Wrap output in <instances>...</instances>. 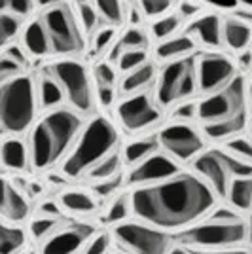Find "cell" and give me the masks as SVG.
<instances>
[{
    "label": "cell",
    "mask_w": 252,
    "mask_h": 254,
    "mask_svg": "<svg viewBox=\"0 0 252 254\" xmlns=\"http://www.w3.org/2000/svg\"><path fill=\"white\" fill-rule=\"evenodd\" d=\"M85 124L87 118L68 105L42 112L27 135L34 173H52L53 169H59L72 152Z\"/></svg>",
    "instance_id": "2"
},
{
    "label": "cell",
    "mask_w": 252,
    "mask_h": 254,
    "mask_svg": "<svg viewBox=\"0 0 252 254\" xmlns=\"http://www.w3.org/2000/svg\"><path fill=\"white\" fill-rule=\"evenodd\" d=\"M0 216L2 220L11 224H27L34 216L32 199L23 191L10 175H2V201H0Z\"/></svg>",
    "instance_id": "17"
},
{
    "label": "cell",
    "mask_w": 252,
    "mask_h": 254,
    "mask_svg": "<svg viewBox=\"0 0 252 254\" xmlns=\"http://www.w3.org/2000/svg\"><path fill=\"white\" fill-rule=\"evenodd\" d=\"M0 161H2V171L6 175H11V177H21L27 173H34L29 138L19 137V135L2 137Z\"/></svg>",
    "instance_id": "18"
},
{
    "label": "cell",
    "mask_w": 252,
    "mask_h": 254,
    "mask_svg": "<svg viewBox=\"0 0 252 254\" xmlns=\"http://www.w3.org/2000/svg\"><path fill=\"white\" fill-rule=\"evenodd\" d=\"M161 150L177 159L182 167H189L210 146L209 138L197 122L169 120L158 131Z\"/></svg>",
    "instance_id": "10"
},
{
    "label": "cell",
    "mask_w": 252,
    "mask_h": 254,
    "mask_svg": "<svg viewBox=\"0 0 252 254\" xmlns=\"http://www.w3.org/2000/svg\"><path fill=\"white\" fill-rule=\"evenodd\" d=\"M226 205L231 209L249 216L252 212V175L251 177H237L231 182V188L226 197Z\"/></svg>",
    "instance_id": "32"
},
{
    "label": "cell",
    "mask_w": 252,
    "mask_h": 254,
    "mask_svg": "<svg viewBox=\"0 0 252 254\" xmlns=\"http://www.w3.org/2000/svg\"><path fill=\"white\" fill-rule=\"evenodd\" d=\"M38 8L36 0H2V11H10L15 13L23 19L34 15V11Z\"/></svg>",
    "instance_id": "46"
},
{
    "label": "cell",
    "mask_w": 252,
    "mask_h": 254,
    "mask_svg": "<svg viewBox=\"0 0 252 254\" xmlns=\"http://www.w3.org/2000/svg\"><path fill=\"white\" fill-rule=\"evenodd\" d=\"M110 254H127V253H126V251H122V249H118V247H116V249Z\"/></svg>",
    "instance_id": "57"
},
{
    "label": "cell",
    "mask_w": 252,
    "mask_h": 254,
    "mask_svg": "<svg viewBox=\"0 0 252 254\" xmlns=\"http://www.w3.org/2000/svg\"><path fill=\"white\" fill-rule=\"evenodd\" d=\"M127 171L126 161H124V154H122V148L110 154L106 159H103L99 165H95L93 169L87 173L85 177V182L87 184H93V182H101V180H108L114 179V177H120Z\"/></svg>",
    "instance_id": "33"
},
{
    "label": "cell",
    "mask_w": 252,
    "mask_h": 254,
    "mask_svg": "<svg viewBox=\"0 0 252 254\" xmlns=\"http://www.w3.org/2000/svg\"><path fill=\"white\" fill-rule=\"evenodd\" d=\"M31 233L25 224H0V254H19L31 249Z\"/></svg>",
    "instance_id": "28"
},
{
    "label": "cell",
    "mask_w": 252,
    "mask_h": 254,
    "mask_svg": "<svg viewBox=\"0 0 252 254\" xmlns=\"http://www.w3.org/2000/svg\"><path fill=\"white\" fill-rule=\"evenodd\" d=\"M247 218H249V249L252 251V212Z\"/></svg>",
    "instance_id": "56"
},
{
    "label": "cell",
    "mask_w": 252,
    "mask_h": 254,
    "mask_svg": "<svg viewBox=\"0 0 252 254\" xmlns=\"http://www.w3.org/2000/svg\"><path fill=\"white\" fill-rule=\"evenodd\" d=\"M186 32H189L195 42L210 52H218L224 48V17L216 11L201 13L195 19H191L186 27Z\"/></svg>",
    "instance_id": "20"
},
{
    "label": "cell",
    "mask_w": 252,
    "mask_h": 254,
    "mask_svg": "<svg viewBox=\"0 0 252 254\" xmlns=\"http://www.w3.org/2000/svg\"><path fill=\"white\" fill-rule=\"evenodd\" d=\"M148 61H150V50H126L118 57L116 64H118L122 74H127V72L142 66Z\"/></svg>",
    "instance_id": "43"
},
{
    "label": "cell",
    "mask_w": 252,
    "mask_h": 254,
    "mask_svg": "<svg viewBox=\"0 0 252 254\" xmlns=\"http://www.w3.org/2000/svg\"><path fill=\"white\" fill-rule=\"evenodd\" d=\"M180 0H137L138 11L146 19H158L179 8Z\"/></svg>",
    "instance_id": "40"
},
{
    "label": "cell",
    "mask_w": 252,
    "mask_h": 254,
    "mask_svg": "<svg viewBox=\"0 0 252 254\" xmlns=\"http://www.w3.org/2000/svg\"><path fill=\"white\" fill-rule=\"evenodd\" d=\"M247 133L252 137V116H251V122H249V129H247Z\"/></svg>",
    "instance_id": "58"
},
{
    "label": "cell",
    "mask_w": 252,
    "mask_h": 254,
    "mask_svg": "<svg viewBox=\"0 0 252 254\" xmlns=\"http://www.w3.org/2000/svg\"><path fill=\"white\" fill-rule=\"evenodd\" d=\"M158 152H161V142H159L158 131L156 133H148V135L131 137L122 146V154H124V161H126L127 169H131V167H135L138 163L146 161L148 158H152Z\"/></svg>",
    "instance_id": "24"
},
{
    "label": "cell",
    "mask_w": 252,
    "mask_h": 254,
    "mask_svg": "<svg viewBox=\"0 0 252 254\" xmlns=\"http://www.w3.org/2000/svg\"><path fill=\"white\" fill-rule=\"evenodd\" d=\"M27 72V66H23L21 63H17L15 59H11L8 55L2 53V59H0V80L2 82H8L15 76H21Z\"/></svg>",
    "instance_id": "48"
},
{
    "label": "cell",
    "mask_w": 252,
    "mask_h": 254,
    "mask_svg": "<svg viewBox=\"0 0 252 254\" xmlns=\"http://www.w3.org/2000/svg\"><path fill=\"white\" fill-rule=\"evenodd\" d=\"M197 50V42L189 32H179L175 36H171L167 40H161L154 48V61L159 64L171 63V61H179L186 57H193Z\"/></svg>",
    "instance_id": "21"
},
{
    "label": "cell",
    "mask_w": 252,
    "mask_h": 254,
    "mask_svg": "<svg viewBox=\"0 0 252 254\" xmlns=\"http://www.w3.org/2000/svg\"><path fill=\"white\" fill-rule=\"evenodd\" d=\"M114 114L120 129L129 137L156 133L167 124V110L158 103L154 89L120 97Z\"/></svg>",
    "instance_id": "7"
},
{
    "label": "cell",
    "mask_w": 252,
    "mask_h": 254,
    "mask_svg": "<svg viewBox=\"0 0 252 254\" xmlns=\"http://www.w3.org/2000/svg\"><path fill=\"white\" fill-rule=\"evenodd\" d=\"M95 232L97 228L91 224L74 220L72 224H68L61 232H57L34 249H36V254H82L89 237Z\"/></svg>",
    "instance_id": "16"
},
{
    "label": "cell",
    "mask_w": 252,
    "mask_h": 254,
    "mask_svg": "<svg viewBox=\"0 0 252 254\" xmlns=\"http://www.w3.org/2000/svg\"><path fill=\"white\" fill-rule=\"evenodd\" d=\"M116 249L114 233L110 228H101L89 237L82 254H110Z\"/></svg>",
    "instance_id": "39"
},
{
    "label": "cell",
    "mask_w": 252,
    "mask_h": 254,
    "mask_svg": "<svg viewBox=\"0 0 252 254\" xmlns=\"http://www.w3.org/2000/svg\"><path fill=\"white\" fill-rule=\"evenodd\" d=\"M177 11L184 17V21H191V19H195L197 15L203 13V6L195 0H180Z\"/></svg>",
    "instance_id": "51"
},
{
    "label": "cell",
    "mask_w": 252,
    "mask_h": 254,
    "mask_svg": "<svg viewBox=\"0 0 252 254\" xmlns=\"http://www.w3.org/2000/svg\"><path fill=\"white\" fill-rule=\"evenodd\" d=\"M74 220H78V218H72V216H32V220L27 224L29 233H31L32 247L42 245L46 239H50L52 235L61 232L63 228L72 224Z\"/></svg>",
    "instance_id": "30"
},
{
    "label": "cell",
    "mask_w": 252,
    "mask_h": 254,
    "mask_svg": "<svg viewBox=\"0 0 252 254\" xmlns=\"http://www.w3.org/2000/svg\"><path fill=\"white\" fill-rule=\"evenodd\" d=\"M91 70H93V78L97 85H120L122 72H120L118 64L112 63V61L101 59L99 63H95Z\"/></svg>",
    "instance_id": "42"
},
{
    "label": "cell",
    "mask_w": 252,
    "mask_h": 254,
    "mask_svg": "<svg viewBox=\"0 0 252 254\" xmlns=\"http://www.w3.org/2000/svg\"><path fill=\"white\" fill-rule=\"evenodd\" d=\"M19 254H36V249H34L32 253H29V251H25V253H19Z\"/></svg>",
    "instance_id": "59"
},
{
    "label": "cell",
    "mask_w": 252,
    "mask_h": 254,
    "mask_svg": "<svg viewBox=\"0 0 252 254\" xmlns=\"http://www.w3.org/2000/svg\"><path fill=\"white\" fill-rule=\"evenodd\" d=\"M118 27L114 25H103L99 31L93 34V55L95 57H101V59H106V55L110 53V50L114 48V44L118 42L120 34L116 31Z\"/></svg>",
    "instance_id": "37"
},
{
    "label": "cell",
    "mask_w": 252,
    "mask_h": 254,
    "mask_svg": "<svg viewBox=\"0 0 252 254\" xmlns=\"http://www.w3.org/2000/svg\"><path fill=\"white\" fill-rule=\"evenodd\" d=\"M120 87L118 85H97V101H99V108L103 110H110L116 108L118 101H120Z\"/></svg>",
    "instance_id": "47"
},
{
    "label": "cell",
    "mask_w": 252,
    "mask_h": 254,
    "mask_svg": "<svg viewBox=\"0 0 252 254\" xmlns=\"http://www.w3.org/2000/svg\"><path fill=\"white\" fill-rule=\"evenodd\" d=\"M188 169L197 173L201 179L216 191L222 203H226L233 180L237 177H251L252 175V165L231 156L220 144H210Z\"/></svg>",
    "instance_id": "8"
},
{
    "label": "cell",
    "mask_w": 252,
    "mask_h": 254,
    "mask_svg": "<svg viewBox=\"0 0 252 254\" xmlns=\"http://www.w3.org/2000/svg\"><path fill=\"white\" fill-rule=\"evenodd\" d=\"M124 131L118 122L106 114H95L87 118V124L82 129L80 137L74 144L72 152L59 167V173L70 182L85 180L87 173L99 165L103 159L114 154L124 146Z\"/></svg>",
    "instance_id": "3"
},
{
    "label": "cell",
    "mask_w": 252,
    "mask_h": 254,
    "mask_svg": "<svg viewBox=\"0 0 252 254\" xmlns=\"http://www.w3.org/2000/svg\"><path fill=\"white\" fill-rule=\"evenodd\" d=\"M237 64H239V70H241V74L249 76L252 72V48L251 50H247V52L243 53H237Z\"/></svg>",
    "instance_id": "52"
},
{
    "label": "cell",
    "mask_w": 252,
    "mask_h": 254,
    "mask_svg": "<svg viewBox=\"0 0 252 254\" xmlns=\"http://www.w3.org/2000/svg\"><path fill=\"white\" fill-rule=\"evenodd\" d=\"M220 146H224L231 156H235L237 159L252 165V137L249 133H243V135L231 138V140H228L226 144H220Z\"/></svg>",
    "instance_id": "44"
},
{
    "label": "cell",
    "mask_w": 252,
    "mask_h": 254,
    "mask_svg": "<svg viewBox=\"0 0 252 254\" xmlns=\"http://www.w3.org/2000/svg\"><path fill=\"white\" fill-rule=\"evenodd\" d=\"M184 17L180 15L179 11H171L167 15H161L158 19H154L152 23V29H150V34L156 42H161V40H167L171 36L179 34L180 29L184 27Z\"/></svg>",
    "instance_id": "34"
},
{
    "label": "cell",
    "mask_w": 252,
    "mask_h": 254,
    "mask_svg": "<svg viewBox=\"0 0 252 254\" xmlns=\"http://www.w3.org/2000/svg\"><path fill=\"white\" fill-rule=\"evenodd\" d=\"M197 253V251H195ZM197 254H252L249 247H241V249H226V251H209V253H197Z\"/></svg>",
    "instance_id": "53"
},
{
    "label": "cell",
    "mask_w": 252,
    "mask_h": 254,
    "mask_svg": "<svg viewBox=\"0 0 252 254\" xmlns=\"http://www.w3.org/2000/svg\"><path fill=\"white\" fill-rule=\"evenodd\" d=\"M131 203L133 218L175 235L205 220L222 199L197 173L186 167L159 184L133 188Z\"/></svg>",
    "instance_id": "1"
},
{
    "label": "cell",
    "mask_w": 252,
    "mask_h": 254,
    "mask_svg": "<svg viewBox=\"0 0 252 254\" xmlns=\"http://www.w3.org/2000/svg\"><path fill=\"white\" fill-rule=\"evenodd\" d=\"M48 68L63 85L66 105L72 106L85 118L99 114L97 82L93 78V70H89L84 61H80L78 57H59Z\"/></svg>",
    "instance_id": "6"
},
{
    "label": "cell",
    "mask_w": 252,
    "mask_h": 254,
    "mask_svg": "<svg viewBox=\"0 0 252 254\" xmlns=\"http://www.w3.org/2000/svg\"><path fill=\"white\" fill-rule=\"evenodd\" d=\"M40 116H42V106L38 99V87L34 76L25 72L8 82H2L0 87L2 137L8 135L27 137Z\"/></svg>",
    "instance_id": "5"
},
{
    "label": "cell",
    "mask_w": 252,
    "mask_h": 254,
    "mask_svg": "<svg viewBox=\"0 0 252 254\" xmlns=\"http://www.w3.org/2000/svg\"><path fill=\"white\" fill-rule=\"evenodd\" d=\"M169 120H177V122H197V99H189L182 101L177 106L171 108Z\"/></svg>",
    "instance_id": "45"
},
{
    "label": "cell",
    "mask_w": 252,
    "mask_h": 254,
    "mask_svg": "<svg viewBox=\"0 0 252 254\" xmlns=\"http://www.w3.org/2000/svg\"><path fill=\"white\" fill-rule=\"evenodd\" d=\"M247 93H249V105H251V110H252V72L247 78Z\"/></svg>",
    "instance_id": "55"
},
{
    "label": "cell",
    "mask_w": 252,
    "mask_h": 254,
    "mask_svg": "<svg viewBox=\"0 0 252 254\" xmlns=\"http://www.w3.org/2000/svg\"><path fill=\"white\" fill-rule=\"evenodd\" d=\"M158 61H148L142 66H138L135 70L127 72V74H122V80H120V95H133V93H142V91H150L156 87V82H158Z\"/></svg>",
    "instance_id": "23"
},
{
    "label": "cell",
    "mask_w": 252,
    "mask_h": 254,
    "mask_svg": "<svg viewBox=\"0 0 252 254\" xmlns=\"http://www.w3.org/2000/svg\"><path fill=\"white\" fill-rule=\"evenodd\" d=\"M197 63V80H199V97L220 91L241 74L237 61L220 52H209L195 55Z\"/></svg>",
    "instance_id": "14"
},
{
    "label": "cell",
    "mask_w": 252,
    "mask_h": 254,
    "mask_svg": "<svg viewBox=\"0 0 252 254\" xmlns=\"http://www.w3.org/2000/svg\"><path fill=\"white\" fill-rule=\"evenodd\" d=\"M150 38H152V34H148L144 29H140L137 25H131L124 31V34H120L118 42L106 55V59L116 63L122 52H126V50H150Z\"/></svg>",
    "instance_id": "31"
},
{
    "label": "cell",
    "mask_w": 252,
    "mask_h": 254,
    "mask_svg": "<svg viewBox=\"0 0 252 254\" xmlns=\"http://www.w3.org/2000/svg\"><path fill=\"white\" fill-rule=\"evenodd\" d=\"M175 241L197 253L249 247V218L220 203L205 220L175 233Z\"/></svg>",
    "instance_id": "4"
},
{
    "label": "cell",
    "mask_w": 252,
    "mask_h": 254,
    "mask_svg": "<svg viewBox=\"0 0 252 254\" xmlns=\"http://www.w3.org/2000/svg\"><path fill=\"white\" fill-rule=\"evenodd\" d=\"M224 48L231 53H243L252 48V23L237 17H224Z\"/></svg>",
    "instance_id": "27"
},
{
    "label": "cell",
    "mask_w": 252,
    "mask_h": 254,
    "mask_svg": "<svg viewBox=\"0 0 252 254\" xmlns=\"http://www.w3.org/2000/svg\"><path fill=\"white\" fill-rule=\"evenodd\" d=\"M57 201L63 207V211L78 220H85V218H97L99 212L103 211L105 201H101L93 190L87 188H66L61 190L57 195Z\"/></svg>",
    "instance_id": "19"
},
{
    "label": "cell",
    "mask_w": 252,
    "mask_h": 254,
    "mask_svg": "<svg viewBox=\"0 0 252 254\" xmlns=\"http://www.w3.org/2000/svg\"><path fill=\"white\" fill-rule=\"evenodd\" d=\"M184 169L186 167H182L177 159H173L169 154L161 150L158 154H154L152 158H148L146 161L127 169L126 186L129 190H133V188H144V186L159 184L163 180L179 175L180 171Z\"/></svg>",
    "instance_id": "15"
},
{
    "label": "cell",
    "mask_w": 252,
    "mask_h": 254,
    "mask_svg": "<svg viewBox=\"0 0 252 254\" xmlns=\"http://www.w3.org/2000/svg\"><path fill=\"white\" fill-rule=\"evenodd\" d=\"M129 218H133V203H131V190L126 188L105 203L103 211L97 216V226L99 228H114Z\"/></svg>",
    "instance_id": "25"
},
{
    "label": "cell",
    "mask_w": 252,
    "mask_h": 254,
    "mask_svg": "<svg viewBox=\"0 0 252 254\" xmlns=\"http://www.w3.org/2000/svg\"><path fill=\"white\" fill-rule=\"evenodd\" d=\"M21 44L32 59H46L53 55L52 38H50V32H48L42 15L34 17L25 25L21 32Z\"/></svg>",
    "instance_id": "22"
},
{
    "label": "cell",
    "mask_w": 252,
    "mask_h": 254,
    "mask_svg": "<svg viewBox=\"0 0 252 254\" xmlns=\"http://www.w3.org/2000/svg\"><path fill=\"white\" fill-rule=\"evenodd\" d=\"M249 122H251V112H243L230 120H222V122H214V124H207L201 127H203L210 144H226L231 138L247 133Z\"/></svg>",
    "instance_id": "26"
},
{
    "label": "cell",
    "mask_w": 252,
    "mask_h": 254,
    "mask_svg": "<svg viewBox=\"0 0 252 254\" xmlns=\"http://www.w3.org/2000/svg\"><path fill=\"white\" fill-rule=\"evenodd\" d=\"M126 2L127 0H93L103 21L114 27H120L126 21Z\"/></svg>",
    "instance_id": "36"
},
{
    "label": "cell",
    "mask_w": 252,
    "mask_h": 254,
    "mask_svg": "<svg viewBox=\"0 0 252 254\" xmlns=\"http://www.w3.org/2000/svg\"><path fill=\"white\" fill-rule=\"evenodd\" d=\"M38 2V8L40 10H48V8H53V6H57V4H61L63 0H36Z\"/></svg>",
    "instance_id": "54"
},
{
    "label": "cell",
    "mask_w": 252,
    "mask_h": 254,
    "mask_svg": "<svg viewBox=\"0 0 252 254\" xmlns=\"http://www.w3.org/2000/svg\"><path fill=\"white\" fill-rule=\"evenodd\" d=\"M34 216H68L57 199H40L34 207Z\"/></svg>",
    "instance_id": "49"
},
{
    "label": "cell",
    "mask_w": 252,
    "mask_h": 254,
    "mask_svg": "<svg viewBox=\"0 0 252 254\" xmlns=\"http://www.w3.org/2000/svg\"><path fill=\"white\" fill-rule=\"evenodd\" d=\"M74 10L78 15V21L82 25L85 34H95V32L101 29V13L97 10V6L93 4V0H80V2H74Z\"/></svg>",
    "instance_id": "35"
},
{
    "label": "cell",
    "mask_w": 252,
    "mask_h": 254,
    "mask_svg": "<svg viewBox=\"0 0 252 254\" xmlns=\"http://www.w3.org/2000/svg\"><path fill=\"white\" fill-rule=\"evenodd\" d=\"M2 53L4 55H8V57H11V59H15L17 63H21L23 66H29V61H31L32 57L29 55V52L23 48V44H6L4 46V50H2Z\"/></svg>",
    "instance_id": "50"
},
{
    "label": "cell",
    "mask_w": 252,
    "mask_h": 254,
    "mask_svg": "<svg viewBox=\"0 0 252 254\" xmlns=\"http://www.w3.org/2000/svg\"><path fill=\"white\" fill-rule=\"evenodd\" d=\"M243 112H251L245 74H239L228 87H224L220 91H214L210 95H203L197 99V124L199 126L230 120Z\"/></svg>",
    "instance_id": "13"
},
{
    "label": "cell",
    "mask_w": 252,
    "mask_h": 254,
    "mask_svg": "<svg viewBox=\"0 0 252 254\" xmlns=\"http://www.w3.org/2000/svg\"><path fill=\"white\" fill-rule=\"evenodd\" d=\"M36 87H38V99L42 112L59 108L66 105V95H64L63 85L59 84V80L52 74V70H42V74L36 78Z\"/></svg>",
    "instance_id": "29"
},
{
    "label": "cell",
    "mask_w": 252,
    "mask_h": 254,
    "mask_svg": "<svg viewBox=\"0 0 252 254\" xmlns=\"http://www.w3.org/2000/svg\"><path fill=\"white\" fill-rule=\"evenodd\" d=\"M158 103L165 110H171L182 101L199 97V80H197V63L195 55L161 64L158 82L154 87Z\"/></svg>",
    "instance_id": "9"
},
{
    "label": "cell",
    "mask_w": 252,
    "mask_h": 254,
    "mask_svg": "<svg viewBox=\"0 0 252 254\" xmlns=\"http://www.w3.org/2000/svg\"><path fill=\"white\" fill-rule=\"evenodd\" d=\"M127 2H137V0H127Z\"/></svg>",
    "instance_id": "60"
},
{
    "label": "cell",
    "mask_w": 252,
    "mask_h": 254,
    "mask_svg": "<svg viewBox=\"0 0 252 254\" xmlns=\"http://www.w3.org/2000/svg\"><path fill=\"white\" fill-rule=\"evenodd\" d=\"M42 19L52 38L53 55L57 57H78L85 50V32L78 21L72 6L61 2L42 11Z\"/></svg>",
    "instance_id": "11"
},
{
    "label": "cell",
    "mask_w": 252,
    "mask_h": 254,
    "mask_svg": "<svg viewBox=\"0 0 252 254\" xmlns=\"http://www.w3.org/2000/svg\"><path fill=\"white\" fill-rule=\"evenodd\" d=\"M110 230L114 233L116 247L127 254H169L175 247L173 233L138 218H129Z\"/></svg>",
    "instance_id": "12"
},
{
    "label": "cell",
    "mask_w": 252,
    "mask_h": 254,
    "mask_svg": "<svg viewBox=\"0 0 252 254\" xmlns=\"http://www.w3.org/2000/svg\"><path fill=\"white\" fill-rule=\"evenodd\" d=\"M25 29L23 17L10 13V11H2L0 13V40L2 46L15 42L17 38H21V32Z\"/></svg>",
    "instance_id": "38"
},
{
    "label": "cell",
    "mask_w": 252,
    "mask_h": 254,
    "mask_svg": "<svg viewBox=\"0 0 252 254\" xmlns=\"http://www.w3.org/2000/svg\"><path fill=\"white\" fill-rule=\"evenodd\" d=\"M126 177H127V171L124 175L120 177H114V179H108V180H101V182H93V184H87L93 193L101 199V201H108L110 197H114L116 193H120L122 190H126Z\"/></svg>",
    "instance_id": "41"
}]
</instances>
